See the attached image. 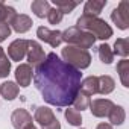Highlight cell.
<instances>
[{
    "mask_svg": "<svg viewBox=\"0 0 129 129\" xmlns=\"http://www.w3.org/2000/svg\"><path fill=\"white\" fill-rule=\"evenodd\" d=\"M82 82L81 70L64 62L56 53L46 55V59L34 72V85L49 105L70 106L79 93Z\"/></svg>",
    "mask_w": 129,
    "mask_h": 129,
    "instance_id": "6da1fadb",
    "label": "cell"
},
{
    "mask_svg": "<svg viewBox=\"0 0 129 129\" xmlns=\"http://www.w3.org/2000/svg\"><path fill=\"white\" fill-rule=\"evenodd\" d=\"M76 27H79V29H82V30H85V32H90V34H93L94 37H96V40L99 38V40H108V38H111L112 37V29H111V26L105 21V20H102V18H99V17H90V15H81L79 18H78V26Z\"/></svg>",
    "mask_w": 129,
    "mask_h": 129,
    "instance_id": "7a4b0ae2",
    "label": "cell"
},
{
    "mask_svg": "<svg viewBox=\"0 0 129 129\" xmlns=\"http://www.w3.org/2000/svg\"><path fill=\"white\" fill-rule=\"evenodd\" d=\"M61 37H62V41H66L67 46H75V47H79V49H91L96 43V37L90 32H85L76 26L73 27H69L64 32H61Z\"/></svg>",
    "mask_w": 129,
    "mask_h": 129,
    "instance_id": "3957f363",
    "label": "cell"
},
{
    "mask_svg": "<svg viewBox=\"0 0 129 129\" xmlns=\"http://www.w3.org/2000/svg\"><path fill=\"white\" fill-rule=\"evenodd\" d=\"M62 55V61L69 64V66L78 69V70H84L88 69L91 64V55L88 50L75 47V46H66L61 52Z\"/></svg>",
    "mask_w": 129,
    "mask_h": 129,
    "instance_id": "277c9868",
    "label": "cell"
},
{
    "mask_svg": "<svg viewBox=\"0 0 129 129\" xmlns=\"http://www.w3.org/2000/svg\"><path fill=\"white\" fill-rule=\"evenodd\" d=\"M34 120L41 126V129H61L59 120L55 117L49 106H38L34 114Z\"/></svg>",
    "mask_w": 129,
    "mask_h": 129,
    "instance_id": "5b68a950",
    "label": "cell"
},
{
    "mask_svg": "<svg viewBox=\"0 0 129 129\" xmlns=\"http://www.w3.org/2000/svg\"><path fill=\"white\" fill-rule=\"evenodd\" d=\"M111 20L121 30H126L129 27V2L127 0H121L118 3V6L115 9H112Z\"/></svg>",
    "mask_w": 129,
    "mask_h": 129,
    "instance_id": "8992f818",
    "label": "cell"
},
{
    "mask_svg": "<svg viewBox=\"0 0 129 129\" xmlns=\"http://www.w3.org/2000/svg\"><path fill=\"white\" fill-rule=\"evenodd\" d=\"M26 56H27V64L32 67V66H40V64L46 59V53L43 50V47L40 46V43L30 40L27 41V52H26Z\"/></svg>",
    "mask_w": 129,
    "mask_h": 129,
    "instance_id": "52a82bcc",
    "label": "cell"
},
{
    "mask_svg": "<svg viewBox=\"0 0 129 129\" xmlns=\"http://www.w3.org/2000/svg\"><path fill=\"white\" fill-rule=\"evenodd\" d=\"M27 41L29 40L18 38V40H14L9 44V47H8V56H9L11 61H15V62L23 61V58L26 56V52H27Z\"/></svg>",
    "mask_w": 129,
    "mask_h": 129,
    "instance_id": "ba28073f",
    "label": "cell"
},
{
    "mask_svg": "<svg viewBox=\"0 0 129 129\" xmlns=\"http://www.w3.org/2000/svg\"><path fill=\"white\" fill-rule=\"evenodd\" d=\"M112 106H114V103L109 99H94L90 103V111H91V114L94 117L103 118V117H108V114L111 112Z\"/></svg>",
    "mask_w": 129,
    "mask_h": 129,
    "instance_id": "9c48e42d",
    "label": "cell"
},
{
    "mask_svg": "<svg viewBox=\"0 0 129 129\" xmlns=\"http://www.w3.org/2000/svg\"><path fill=\"white\" fill-rule=\"evenodd\" d=\"M11 123L14 126V129H27L29 126H32V115L23 109V108H17L14 109L12 115H11Z\"/></svg>",
    "mask_w": 129,
    "mask_h": 129,
    "instance_id": "30bf717a",
    "label": "cell"
},
{
    "mask_svg": "<svg viewBox=\"0 0 129 129\" xmlns=\"http://www.w3.org/2000/svg\"><path fill=\"white\" fill-rule=\"evenodd\" d=\"M37 37H38L41 41L50 44L53 49H56V47L62 43V37H61V32H59V30H50V29H47V27H44V26H40V27L37 29Z\"/></svg>",
    "mask_w": 129,
    "mask_h": 129,
    "instance_id": "8fae6325",
    "label": "cell"
},
{
    "mask_svg": "<svg viewBox=\"0 0 129 129\" xmlns=\"http://www.w3.org/2000/svg\"><path fill=\"white\" fill-rule=\"evenodd\" d=\"M32 76H34V72H32V67L29 64H20L15 70V79H17V85L26 88L30 85L32 82Z\"/></svg>",
    "mask_w": 129,
    "mask_h": 129,
    "instance_id": "7c38bea8",
    "label": "cell"
},
{
    "mask_svg": "<svg viewBox=\"0 0 129 129\" xmlns=\"http://www.w3.org/2000/svg\"><path fill=\"white\" fill-rule=\"evenodd\" d=\"M32 18L29 17V15H26V14H17L15 15V18L12 20V23L9 24L15 32H18V34H24V32H27L30 27H32Z\"/></svg>",
    "mask_w": 129,
    "mask_h": 129,
    "instance_id": "4fadbf2b",
    "label": "cell"
},
{
    "mask_svg": "<svg viewBox=\"0 0 129 129\" xmlns=\"http://www.w3.org/2000/svg\"><path fill=\"white\" fill-rule=\"evenodd\" d=\"M97 85H99V82H97V76H88V78H85V79L81 82L79 93L84 94V96L91 97V96L97 94Z\"/></svg>",
    "mask_w": 129,
    "mask_h": 129,
    "instance_id": "5bb4252c",
    "label": "cell"
},
{
    "mask_svg": "<svg viewBox=\"0 0 129 129\" xmlns=\"http://www.w3.org/2000/svg\"><path fill=\"white\" fill-rule=\"evenodd\" d=\"M106 6V0H88L84 6V14L82 15H90V17H99L102 9Z\"/></svg>",
    "mask_w": 129,
    "mask_h": 129,
    "instance_id": "9a60e30c",
    "label": "cell"
},
{
    "mask_svg": "<svg viewBox=\"0 0 129 129\" xmlns=\"http://www.w3.org/2000/svg\"><path fill=\"white\" fill-rule=\"evenodd\" d=\"M18 93H20V87L12 81L0 84V96L5 97L6 100H14L18 96Z\"/></svg>",
    "mask_w": 129,
    "mask_h": 129,
    "instance_id": "2e32d148",
    "label": "cell"
},
{
    "mask_svg": "<svg viewBox=\"0 0 129 129\" xmlns=\"http://www.w3.org/2000/svg\"><path fill=\"white\" fill-rule=\"evenodd\" d=\"M97 82H99V85H97V93H99V94L106 96V94L112 93L114 88H115V82H114V79H112L111 76H108V75L97 76Z\"/></svg>",
    "mask_w": 129,
    "mask_h": 129,
    "instance_id": "e0dca14e",
    "label": "cell"
},
{
    "mask_svg": "<svg viewBox=\"0 0 129 129\" xmlns=\"http://www.w3.org/2000/svg\"><path fill=\"white\" fill-rule=\"evenodd\" d=\"M50 3L47 2V0H35V2H32L30 5V9L32 12L38 17V18H46L47 17V12L50 11Z\"/></svg>",
    "mask_w": 129,
    "mask_h": 129,
    "instance_id": "ac0fdd59",
    "label": "cell"
},
{
    "mask_svg": "<svg viewBox=\"0 0 129 129\" xmlns=\"http://www.w3.org/2000/svg\"><path fill=\"white\" fill-rule=\"evenodd\" d=\"M108 118H109V124H123L124 118H126V112H124V108L120 106V105H114L111 112L108 114Z\"/></svg>",
    "mask_w": 129,
    "mask_h": 129,
    "instance_id": "d6986e66",
    "label": "cell"
},
{
    "mask_svg": "<svg viewBox=\"0 0 129 129\" xmlns=\"http://www.w3.org/2000/svg\"><path fill=\"white\" fill-rule=\"evenodd\" d=\"M115 69H117V73H118V76H120L121 85H123L124 88H127V87H129V61H127V59L118 61V64H117Z\"/></svg>",
    "mask_w": 129,
    "mask_h": 129,
    "instance_id": "ffe728a7",
    "label": "cell"
},
{
    "mask_svg": "<svg viewBox=\"0 0 129 129\" xmlns=\"http://www.w3.org/2000/svg\"><path fill=\"white\" fill-rule=\"evenodd\" d=\"M15 15H17V12L12 6H8V5L0 2V23L11 24L12 20L15 18Z\"/></svg>",
    "mask_w": 129,
    "mask_h": 129,
    "instance_id": "44dd1931",
    "label": "cell"
},
{
    "mask_svg": "<svg viewBox=\"0 0 129 129\" xmlns=\"http://www.w3.org/2000/svg\"><path fill=\"white\" fill-rule=\"evenodd\" d=\"M112 53L126 59V56L129 55V40H127V38H117L115 43H114V50H112Z\"/></svg>",
    "mask_w": 129,
    "mask_h": 129,
    "instance_id": "7402d4cb",
    "label": "cell"
},
{
    "mask_svg": "<svg viewBox=\"0 0 129 129\" xmlns=\"http://www.w3.org/2000/svg\"><path fill=\"white\" fill-rule=\"evenodd\" d=\"M97 53H99V59H100L103 64H106V66H109V64L114 61L112 49H111L106 43H103V44H100V46L97 47Z\"/></svg>",
    "mask_w": 129,
    "mask_h": 129,
    "instance_id": "603a6c76",
    "label": "cell"
},
{
    "mask_svg": "<svg viewBox=\"0 0 129 129\" xmlns=\"http://www.w3.org/2000/svg\"><path fill=\"white\" fill-rule=\"evenodd\" d=\"M11 72V61L8 59V55L3 52V49L0 47V78H8Z\"/></svg>",
    "mask_w": 129,
    "mask_h": 129,
    "instance_id": "cb8c5ba5",
    "label": "cell"
},
{
    "mask_svg": "<svg viewBox=\"0 0 129 129\" xmlns=\"http://www.w3.org/2000/svg\"><path fill=\"white\" fill-rule=\"evenodd\" d=\"M64 115H66L69 124H72V126H81L82 124V115H81V112L76 111V109H73V108H67L66 112H64Z\"/></svg>",
    "mask_w": 129,
    "mask_h": 129,
    "instance_id": "d4e9b609",
    "label": "cell"
},
{
    "mask_svg": "<svg viewBox=\"0 0 129 129\" xmlns=\"http://www.w3.org/2000/svg\"><path fill=\"white\" fill-rule=\"evenodd\" d=\"M90 103H91V100H90V97L88 96H84V94H81V93H78V96L75 97V100H73V109H76V111H84V109H87V108H90Z\"/></svg>",
    "mask_w": 129,
    "mask_h": 129,
    "instance_id": "484cf974",
    "label": "cell"
},
{
    "mask_svg": "<svg viewBox=\"0 0 129 129\" xmlns=\"http://www.w3.org/2000/svg\"><path fill=\"white\" fill-rule=\"evenodd\" d=\"M55 8L59 9L62 14H70L79 3L78 2H64V0H53Z\"/></svg>",
    "mask_w": 129,
    "mask_h": 129,
    "instance_id": "4316f807",
    "label": "cell"
},
{
    "mask_svg": "<svg viewBox=\"0 0 129 129\" xmlns=\"http://www.w3.org/2000/svg\"><path fill=\"white\" fill-rule=\"evenodd\" d=\"M62 17H64V14L59 11V9H56V8H50V11L47 12V20H49V23L50 24H59L61 21H62Z\"/></svg>",
    "mask_w": 129,
    "mask_h": 129,
    "instance_id": "83f0119b",
    "label": "cell"
},
{
    "mask_svg": "<svg viewBox=\"0 0 129 129\" xmlns=\"http://www.w3.org/2000/svg\"><path fill=\"white\" fill-rule=\"evenodd\" d=\"M9 35H11V26L5 24V23H0V43L5 41Z\"/></svg>",
    "mask_w": 129,
    "mask_h": 129,
    "instance_id": "f1b7e54d",
    "label": "cell"
},
{
    "mask_svg": "<svg viewBox=\"0 0 129 129\" xmlns=\"http://www.w3.org/2000/svg\"><path fill=\"white\" fill-rule=\"evenodd\" d=\"M96 129H112V124H109V123H99Z\"/></svg>",
    "mask_w": 129,
    "mask_h": 129,
    "instance_id": "f546056e",
    "label": "cell"
},
{
    "mask_svg": "<svg viewBox=\"0 0 129 129\" xmlns=\"http://www.w3.org/2000/svg\"><path fill=\"white\" fill-rule=\"evenodd\" d=\"M27 129H37V127H35V126H34V124H32V126H29V127H27Z\"/></svg>",
    "mask_w": 129,
    "mask_h": 129,
    "instance_id": "4dcf8cb0",
    "label": "cell"
},
{
    "mask_svg": "<svg viewBox=\"0 0 129 129\" xmlns=\"http://www.w3.org/2000/svg\"><path fill=\"white\" fill-rule=\"evenodd\" d=\"M81 129H84V127H81Z\"/></svg>",
    "mask_w": 129,
    "mask_h": 129,
    "instance_id": "1f68e13d",
    "label": "cell"
}]
</instances>
